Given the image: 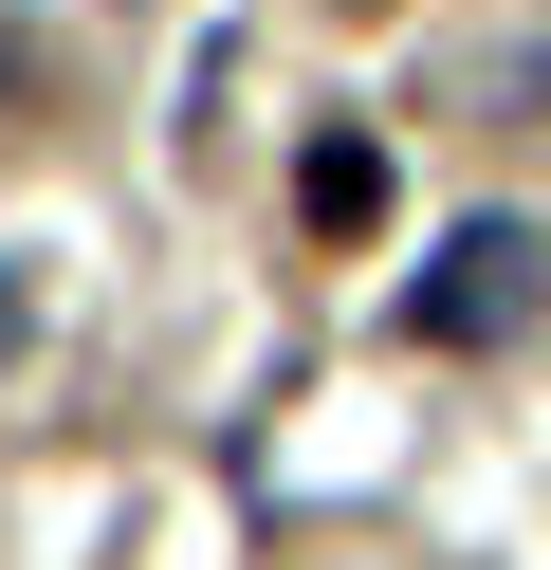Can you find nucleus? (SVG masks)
<instances>
[{"label": "nucleus", "instance_id": "1", "mask_svg": "<svg viewBox=\"0 0 551 570\" xmlns=\"http://www.w3.org/2000/svg\"><path fill=\"white\" fill-rule=\"evenodd\" d=\"M551 313V222H460L423 276H404V332L423 350H514Z\"/></svg>", "mask_w": 551, "mask_h": 570}, {"label": "nucleus", "instance_id": "2", "mask_svg": "<svg viewBox=\"0 0 551 570\" xmlns=\"http://www.w3.org/2000/svg\"><path fill=\"white\" fill-rule=\"evenodd\" d=\"M386 203H404L386 129H313V148H294V222L313 239H386Z\"/></svg>", "mask_w": 551, "mask_h": 570}, {"label": "nucleus", "instance_id": "3", "mask_svg": "<svg viewBox=\"0 0 551 570\" xmlns=\"http://www.w3.org/2000/svg\"><path fill=\"white\" fill-rule=\"evenodd\" d=\"M19 350H37V276L0 258V368H19Z\"/></svg>", "mask_w": 551, "mask_h": 570}]
</instances>
